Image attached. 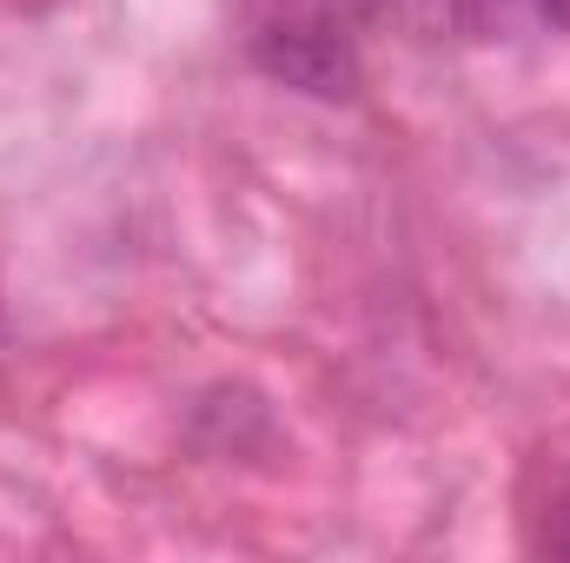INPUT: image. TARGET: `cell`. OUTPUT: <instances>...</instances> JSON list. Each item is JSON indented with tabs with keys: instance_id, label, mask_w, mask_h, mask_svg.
<instances>
[{
	"instance_id": "6da1fadb",
	"label": "cell",
	"mask_w": 570,
	"mask_h": 563,
	"mask_svg": "<svg viewBox=\"0 0 570 563\" xmlns=\"http://www.w3.org/2000/svg\"><path fill=\"white\" fill-rule=\"evenodd\" d=\"M392 0H246V60L312 100H345L358 87V33Z\"/></svg>"
},
{
	"instance_id": "7a4b0ae2",
	"label": "cell",
	"mask_w": 570,
	"mask_h": 563,
	"mask_svg": "<svg viewBox=\"0 0 570 563\" xmlns=\"http://www.w3.org/2000/svg\"><path fill=\"white\" fill-rule=\"evenodd\" d=\"M451 27H458L464 40L570 33V0H451Z\"/></svg>"
},
{
	"instance_id": "3957f363",
	"label": "cell",
	"mask_w": 570,
	"mask_h": 563,
	"mask_svg": "<svg viewBox=\"0 0 570 563\" xmlns=\"http://www.w3.org/2000/svg\"><path fill=\"white\" fill-rule=\"evenodd\" d=\"M538 544H544V551H558V557H570V491L558 497V511L544 517V531H538Z\"/></svg>"
}]
</instances>
